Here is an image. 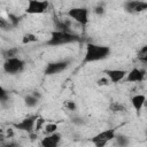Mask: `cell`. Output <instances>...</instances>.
Here are the masks:
<instances>
[{
    "label": "cell",
    "instance_id": "obj_1",
    "mask_svg": "<svg viewBox=\"0 0 147 147\" xmlns=\"http://www.w3.org/2000/svg\"><path fill=\"white\" fill-rule=\"evenodd\" d=\"M110 54H111V49L108 46L88 42L86 45V51H85V55L83 59V63H92L96 61H102L109 57Z\"/></svg>",
    "mask_w": 147,
    "mask_h": 147
},
{
    "label": "cell",
    "instance_id": "obj_2",
    "mask_svg": "<svg viewBox=\"0 0 147 147\" xmlns=\"http://www.w3.org/2000/svg\"><path fill=\"white\" fill-rule=\"evenodd\" d=\"M82 38L72 32H67V31H59L54 30L51 32V37L48 40H46V45L51 47L55 46H61V45H67V44H74V42H79Z\"/></svg>",
    "mask_w": 147,
    "mask_h": 147
},
{
    "label": "cell",
    "instance_id": "obj_3",
    "mask_svg": "<svg viewBox=\"0 0 147 147\" xmlns=\"http://www.w3.org/2000/svg\"><path fill=\"white\" fill-rule=\"evenodd\" d=\"M2 68H3V71L8 75H18L24 70L25 62L17 56H13L5 60Z\"/></svg>",
    "mask_w": 147,
    "mask_h": 147
},
{
    "label": "cell",
    "instance_id": "obj_4",
    "mask_svg": "<svg viewBox=\"0 0 147 147\" xmlns=\"http://www.w3.org/2000/svg\"><path fill=\"white\" fill-rule=\"evenodd\" d=\"M71 61L69 59H64V60H59V61H52V62H48L45 67V70H44V74L46 76H54V75H57L64 70H67L70 65Z\"/></svg>",
    "mask_w": 147,
    "mask_h": 147
},
{
    "label": "cell",
    "instance_id": "obj_5",
    "mask_svg": "<svg viewBox=\"0 0 147 147\" xmlns=\"http://www.w3.org/2000/svg\"><path fill=\"white\" fill-rule=\"evenodd\" d=\"M88 9L86 7H72L68 10V16L80 24L82 26H86L88 23Z\"/></svg>",
    "mask_w": 147,
    "mask_h": 147
},
{
    "label": "cell",
    "instance_id": "obj_6",
    "mask_svg": "<svg viewBox=\"0 0 147 147\" xmlns=\"http://www.w3.org/2000/svg\"><path fill=\"white\" fill-rule=\"evenodd\" d=\"M48 0H28L25 13L30 15L42 14L48 9Z\"/></svg>",
    "mask_w": 147,
    "mask_h": 147
},
{
    "label": "cell",
    "instance_id": "obj_7",
    "mask_svg": "<svg viewBox=\"0 0 147 147\" xmlns=\"http://www.w3.org/2000/svg\"><path fill=\"white\" fill-rule=\"evenodd\" d=\"M116 134V130L115 129H107L105 131H101L99 132L98 134H95L94 137H92L91 141L92 144H94L96 147H102L105 146L107 142H109L110 140L114 139Z\"/></svg>",
    "mask_w": 147,
    "mask_h": 147
},
{
    "label": "cell",
    "instance_id": "obj_8",
    "mask_svg": "<svg viewBox=\"0 0 147 147\" xmlns=\"http://www.w3.org/2000/svg\"><path fill=\"white\" fill-rule=\"evenodd\" d=\"M39 116L38 115H31V116H28L25 118H23L21 122L14 124V127L20 130V131H24V132H28L29 134H31L34 130V124H36V121Z\"/></svg>",
    "mask_w": 147,
    "mask_h": 147
},
{
    "label": "cell",
    "instance_id": "obj_9",
    "mask_svg": "<svg viewBox=\"0 0 147 147\" xmlns=\"http://www.w3.org/2000/svg\"><path fill=\"white\" fill-rule=\"evenodd\" d=\"M124 9L131 14L141 13L147 9V2L141 0H129L124 3Z\"/></svg>",
    "mask_w": 147,
    "mask_h": 147
},
{
    "label": "cell",
    "instance_id": "obj_10",
    "mask_svg": "<svg viewBox=\"0 0 147 147\" xmlns=\"http://www.w3.org/2000/svg\"><path fill=\"white\" fill-rule=\"evenodd\" d=\"M146 70L140 68H133L129 72H126V82L127 83H140L145 79Z\"/></svg>",
    "mask_w": 147,
    "mask_h": 147
},
{
    "label": "cell",
    "instance_id": "obj_11",
    "mask_svg": "<svg viewBox=\"0 0 147 147\" xmlns=\"http://www.w3.org/2000/svg\"><path fill=\"white\" fill-rule=\"evenodd\" d=\"M126 72L127 71L123 70V69H107V70H105V74L109 78L110 83H114V84L123 80L126 76Z\"/></svg>",
    "mask_w": 147,
    "mask_h": 147
},
{
    "label": "cell",
    "instance_id": "obj_12",
    "mask_svg": "<svg viewBox=\"0 0 147 147\" xmlns=\"http://www.w3.org/2000/svg\"><path fill=\"white\" fill-rule=\"evenodd\" d=\"M61 141V134L57 132H53L47 134L45 138L41 139L40 145L42 147H56Z\"/></svg>",
    "mask_w": 147,
    "mask_h": 147
},
{
    "label": "cell",
    "instance_id": "obj_13",
    "mask_svg": "<svg viewBox=\"0 0 147 147\" xmlns=\"http://www.w3.org/2000/svg\"><path fill=\"white\" fill-rule=\"evenodd\" d=\"M145 101H146V96L145 94H137L134 96H132L131 99V103H132V107L134 108V110L139 114L145 105Z\"/></svg>",
    "mask_w": 147,
    "mask_h": 147
},
{
    "label": "cell",
    "instance_id": "obj_14",
    "mask_svg": "<svg viewBox=\"0 0 147 147\" xmlns=\"http://www.w3.org/2000/svg\"><path fill=\"white\" fill-rule=\"evenodd\" d=\"M109 110L113 113H124V111H126V108L123 103H121L118 101H111L109 105Z\"/></svg>",
    "mask_w": 147,
    "mask_h": 147
},
{
    "label": "cell",
    "instance_id": "obj_15",
    "mask_svg": "<svg viewBox=\"0 0 147 147\" xmlns=\"http://www.w3.org/2000/svg\"><path fill=\"white\" fill-rule=\"evenodd\" d=\"M54 26H55V30L71 32V30H70V25H69V23H68V22L59 21V20H54Z\"/></svg>",
    "mask_w": 147,
    "mask_h": 147
},
{
    "label": "cell",
    "instance_id": "obj_16",
    "mask_svg": "<svg viewBox=\"0 0 147 147\" xmlns=\"http://www.w3.org/2000/svg\"><path fill=\"white\" fill-rule=\"evenodd\" d=\"M38 101H39V99L36 98V96L32 95V94H28V95H25V98H24V103H25V106L29 107V108L36 107V106L38 105Z\"/></svg>",
    "mask_w": 147,
    "mask_h": 147
},
{
    "label": "cell",
    "instance_id": "obj_17",
    "mask_svg": "<svg viewBox=\"0 0 147 147\" xmlns=\"http://www.w3.org/2000/svg\"><path fill=\"white\" fill-rule=\"evenodd\" d=\"M36 41H38V38H37V36L34 33L28 32V33L23 34V37H22V44H24V45H26V44H33Z\"/></svg>",
    "mask_w": 147,
    "mask_h": 147
},
{
    "label": "cell",
    "instance_id": "obj_18",
    "mask_svg": "<svg viewBox=\"0 0 147 147\" xmlns=\"http://www.w3.org/2000/svg\"><path fill=\"white\" fill-rule=\"evenodd\" d=\"M114 139L116 140V144H117V145H119L121 147L127 146V145H129V142H130L129 138H127L126 136H124V134H115Z\"/></svg>",
    "mask_w": 147,
    "mask_h": 147
},
{
    "label": "cell",
    "instance_id": "obj_19",
    "mask_svg": "<svg viewBox=\"0 0 147 147\" xmlns=\"http://www.w3.org/2000/svg\"><path fill=\"white\" fill-rule=\"evenodd\" d=\"M138 60L142 62L144 64L147 63V46H142L138 51Z\"/></svg>",
    "mask_w": 147,
    "mask_h": 147
},
{
    "label": "cell",
    "instance_id": "obj_20",
    "mask_svg": "<svg viewBox=\"0 0 147 147\" xmlns=\"http://www.w3.org/2000/svg\"><path fill=\"white\" fill-rule=\"evenodd\" d=\"M8 21H9V23L13 25V28H15V26H17L18 24H20V22H21V17L20 16H17V15H15V14H13V13H9L8 14Z\"/></svg>",
    "mask_w": 147,
    "mask_h": 147
},
{
    "label": "cell",
    "instance_id": "obj_21",
    "mask_svg": "<svg viewBox=\"0 0 147 147\" xmlns=\"http://www.w3.org/2000/svg\"><path fill=\"white\" fill-rule=\"evenodd\" d=\"M0 29L1 30H5V31H9V30L13 29V25L9 23L8 20H6V18H3V17L0 16Z\"/></svg>",
    "mask_w": 147,
    "mask_h": 147
},
{
    "label": "cell",
    "instance_id": "obj_22",
    "mask_svg": "<svg viewBox=\"0 0 147 147\" xmlns=\"http://www.w3.org/2000/svg\"><path fill=\"white\" fill-rule=\"evenodd\" d=\"M56 130H57V124H55V123H48L44 126V131H45L46 134L56 132Z\"/></svg>",
    "mask_w": 147,
    "mask_h": 147
},
{
    "label": "cell",
    "instance_id": "obj_23",
    "mask_svg": "<svg viewBox=\"0 0 147 147\" xmlns=\"http://www.w3.org/2000/svg\"><path fill=\"white\" fill-rule=\"evenodd\" d=\"M17 52L18 49L16 47H13V48H9V49H6L3 52V57L5 59H8V57H13V56H16L17 55Z\"/></svg>",
    "mask_w": 147,
    "mask_h": 147
},
{
    "label": "cell",
    "instance_id": "obj_24",
    "mask_svg": "<svg viewBox=\"0 0 147 147\" xmlns=\"http://www.w3.org/2000/svg\"><path fill=\"white\" fill-rule=\"evenodd\" d=\"M64 107H65L68 110H70V111H75V110L77 109V105H76V102L72 101V100L65 101V102H64Z\"/></svg>",
    "mask_w": 147,
    "mask_h": 147
},
{
    "label": "cell",
    "instance_id": "obj_25",
    "mask_svg": "<svg viewBox=\"0 0 147 147\" xmlns=\"http://www.w3.org/2000/svg\"><path fill=\"white\" fill-rule=\"evenodd\" d=\"M8 92L0 85V102H5L8 100Z\"/></svg>",
    "mask_w": 147,
    "mask_h": 147
},
{
    "label": "cell",
    "instance_id": "obj_26",
    "mask_svg": "<svg viewBox=\"0 0 147 147\" xmlns=\"http://www.w3.org/2000/svg\"><path fill=\"white\" fill-rule=\"evenodd\" d=\"M109 84H110V80H109L108 77H102V78H100V79L96 80V85L98 86H107Z\"/></svg>",
    "mask_w": 147,
    "mask_h": 147
},
{
    "label": "cell",
    "instance_id": "obj_27",
    "mask_svg": "<svg viewBox=\"0 0 147 147\" xmlns=\"http://www.w3.org/2000/svg\"><path fill=\"white\" fill-rule=\"evenodd\" d=\"M71 122H72L74 124H76V125H83V124L85 123L84 118H83V117H78V116L72 117V118H71Z\"/></svg>",
    "mask_w": 147,
    "mask_h": 147
},
{
    "label": "cell",
    "instance_id": "obj_28",
    "mask_svg": "<svg viewBox=\"0 0 147 147\" xmlns=\"http://www.w3.org/2000/svg\"><path fill=\"white\" fill-rule=\"evenodd\" d=\"M94 13L96 14V15H103L105 14V7L103 6H101V5H99V6H96L95 8H94Z\"/></svg>",
    "mask_w": 147,
    "mask_h": 147
},
{
    "label": "cell",
    "instance_id": "obj_29",
    "mask_svg": "<svg viewBox=\"0 0 147 147\" xmlns=\"http://www.w3.org/2000/svg\"><path fill=\"white\" fill-rule=\"evenodd\" d=\"M13 136H14V131H13V129H10V127L7 129V134H6L5 137H6V138H11Z\"/></svg>",
    "mask_w": 147,
    "mask_h": 147
},
{
    "label": "cell",
    "instance_id": "obj_30",
    "mask_svg": "<svg viewBox=\"0 0 147 147\" xmlns=\"http://www.w3.org/2000/svg\"><path fill=\"white\" fill-rule=\"evenodd\" d=\"M31 94H32V95H34V96H36V98H38V99H40V96H41V95H40V93H38L37 91H33Z\"/></svg>",
    "mask_w": 147,
    "mask_h": 147
}]
</instances>
